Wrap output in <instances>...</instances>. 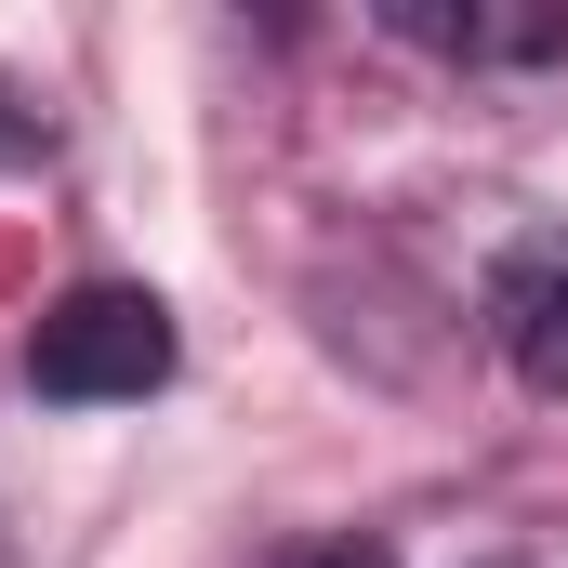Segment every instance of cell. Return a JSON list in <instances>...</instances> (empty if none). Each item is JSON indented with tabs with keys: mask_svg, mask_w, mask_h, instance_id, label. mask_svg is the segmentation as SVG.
I'll return each mask as SVG.
<instances>
[{
	"mask_svg": "<svg viewBox=\"0 0 568 568\" xmlns=\"http://www.w3.org/2000/svg\"><path fill=\"white\" fill-rule=\"evenodd\" d=\"M27 384L67 397V410H106V397H159L172 384V304L133 278H93L67 291L40 331H27Z\"/></svg>",
	"mask_w": 568,
	"mask_h": 568,
	"instance_id": "6da1fadb",
	"label": "cell"
},
{
	"mask_svg": "<svg viewBox=\"0 0 568 568\" xmlns=\"http://www.w3.org/2000/svg\"><path fill=\"white\" fill-rule=\"evenodd\" d=\"M489 331H503V357H516L529 397H568V239H529L489 278Z\"/></svg>",
	"mask_w": 568,
	"mask_h": 568,
	"instance_id": "7a4b0ae2",
	"label": "cell"
},
{
	"mask_svg": "<svg viewBox=\"0 0 568 568\" xmlns=\"http://www.w3.org/2000/svg\"><path fill=\"white\" fill-rule=\"evenodd\" d=\"M397 27L436 40V53H476V67H503V53H556V40H568L556 0H542V13H436V0H397Z\"/></svg>",
	"mask_w": 568,
	"mask_h": 568,
	"instance_id": "3957f363",
	"label": "cell"
},
{
	"mask_svg": "<svg viewBox=\"0 0 568 568\" xmlns=\"http://www.w3.org/2000/svg\"><path fill=\"white\" fill-rule=\"evenodd\" d=\"M291 568H397V556H384V542H304Z\"/></svg>",
	"mask_w": 568,
	"mask_h": 568,
	"instance_id": "277c9868",
	"label": "cell"
}]
</instances>
